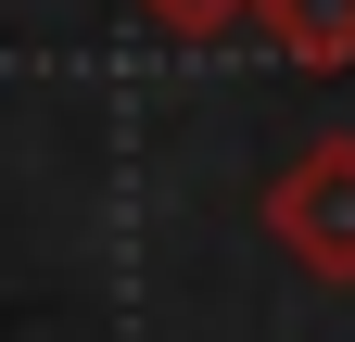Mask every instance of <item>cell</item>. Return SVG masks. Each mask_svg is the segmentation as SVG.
I'll return each mask as SVG.
<instances>
[{"instance_id": "cell-2", "label": "cell", "mask_w": 355, "mask_h": 342, "mask_svg": "<svg viewBox=\"0 0 355 342\" xmlns=\"http://www.w3.org/2000/svg\"><path fill=\"white\" fill-rule=\"evenodd\" d=\"M254 38L292 76H355V0H254Z\"/></svg>"}, {"instance_id": "cell-3", "label": "cell", "mask_w": 355, "mask_h": 342, "mask_svg": "<svg viewBox=\"0 0 355 342\" xmlns=\"http://www.w3.org/2000/svg\"><path fill=\"white\" fill-rule=\"evenodd\" d=\"M153 38H178V51H216V38H241L254 26V0H127Z\"/></svg>"}, {"instance_id": "cell-1", "label": "cell", "mask_w": 355, "mask_h": 342, "mask_svg": "<svg viewBox=\"0 0 355 342\" xmlns=\"http://www.w3.org/2000/svg\"><path fill=\"white\" fill-rule=\"evenodd\" d=\"M254 228L279 241L304 279L355 291V127H318L304 152H279V178L254 190Z\"/></svg>"}]
</instances>
